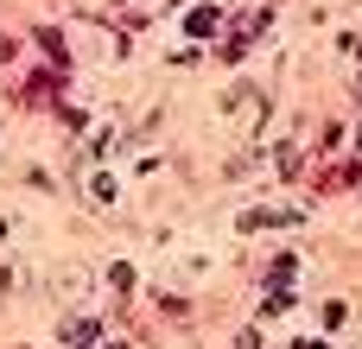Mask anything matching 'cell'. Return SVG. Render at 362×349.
Wrapping results in <instances>:
<instances>
[{
  "instance_id": "1",
  "label": "cell",
  "mask_w": 362,
  "mask_h": 349,
  "mask_svg": "<svg viewBox=\"0 0 362 349\" xmlns=\"http://www.w3.org/2000/svg\"><path fill=\"white\" fill-rule=\"evenodd\" d=\"M229 114H235V127H261L267 95H261V89H229Z\"/></svg>"
},
{
  "instance_id": "2",
  "label": "cell",
  "mask_w": 362,
  "mask_h": 349,
  "mask_svg": "<svg viewBox=\"0 0 362 349\" xmlns=\"http://www.w3.org/2000/svg\"><path fill=\"white\" fill-rule=\"evenodd\" d=\"M57 337H64L70 349H95V343H102V324H95V318H70Z\"/></svg>"
},
{
  "instance_id": "3",
  "label": "cell",
  "mask_w": 362,
  "mask_h": 349,
  "mask_svg": "<svg viewBox=\"0 0 362 349\" xmlns=\"http://www.w3.org/2000/svg\"><path fill=\"white\" fill-rule=\"evenodd\" d=\"M293 223H299V210H248V216H242L248 235H255V229H293Z\"/></svg>"
},
{
  "instance_id": "4",
  "label": "cell",
  "mask_w": 362,
  "mask_h": 349,
  "mask_svg": "<svg viewBox=\"0 0 362 349\" xmlns=\"http://www.w3.org/2000/svg\"><path fill=\"white\" fill-rule=\"evenodd\" d=\"M185 32H191V38H210V32H216V13H210V6H197V13L185 19Z\"/></svg>"
},
{
  "instance_id": "5",
  "label": "cell",
  "mask_w": 362,
  "mask_h": 349,
  "mask_svg": "<svg viewBox=\"0 0 362 349\" xmlns=\"http://www.w3.org/2000/svg\"><path fill=\"white\" fill-rule=\"evenodd\" d=\"M299 349H325V343H299Z\"/></svg>"
},
{
  "instance_id": "6",
  "label": "cell",
  "mask_w": 362,
  "mask_h": 349,
  "mask_svg": "<svg viewBox=\"0 0 362 349\" xmlns=\"http://www.w3.org/2000/svg\"><path fill=\"white\" fill-rule=\"evenodd\" d=\"M108 349H127V343H108Z\"/></svg>"
}]
</instances>
